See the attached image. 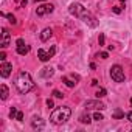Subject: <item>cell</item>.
Returning <instances> with one entry per match:
<instances>
[{"label": "cell", "mask_w": 132, "mask_h": 132, "mask_svg": "<svg viewBox=\"0 0 132 132\" xmlns=\"http://www.w3.org/2000/svg\"><path fill=\"white\" fill-rule=\"evenodd\" d=\"M53 96L54 98H64V93H61L59 90H53Z\"/></svg>", "instance_id": "cell-23"}, {"label": "cell", "mask_w": 132, "mask_h": 132, "mask_svg": "<svg viewBox=\"0 0 132 132\" xmlns=\"http://www.w3.org/2000/svg\"><path fill=\"white\" fill-rule=\"evenodd\" d=\"M44 126H45V123H44V120H42V118L34 117V118L31 120V127H33V129H42Z\"/></svg>", "instance_id": "cell-11"}, {"label": "cell", "mask_w": 132, "mask_h": 132, "mask_svg": "<svg viewBox=\"0 0 132 132\" xmlns=\"http://www.w3.org/2000/svg\"><path fill=\"white\" fill-rule=\"evenodd\" d=\"M37 56H39V59L42 61V62H47L51 56H50V51H45L44 48H39L37 50Z\"/></svg>", "instance_id": "cell-13"}, {"label": "cell", "mask_w": 132, "mask_h": 132, "mask_svg": "<svg viewBox=\"0 0 132 132\" xmlns=\"http://www.w3.org/2000/svg\"><path fill=\"white\" fill-rule=\"evenodd\" d=\"M126 118H127V120H129V121H130V123H132V112H129V113H127V115H126Z\"/></svg>", "instance_id": "cell-31"}, {"label": "cell", "mask_w": 132, "mask_h": 132, "mask_svg": "<svg viewBox=\"0 0 132 132\" xmlns=\"http://www.w3.org/2000/svg\"><path fill=\"white\" fill-rule=\"evenodd\" d=\"M53 73H54V70H53L51 67H45V69H42L40 76H42V78H50V76H53Z\"/></svg>", "instance_id": "cell-14"}, {"label": "cell", "mask_w": 132, "mask_h": 132, "mask_svg": "<svg viewBox=\"0 0 132 132\" xmlns=\"http://www.w3.org/2000/svg\"><path fill=\"white\" fill-rule=\"evenodd\" d=\"M98 42H100V45H101V47L104 45V34H100V37H98Z\"/></svg>", "instance_id": "cell-26"}, {"label": "cell", "mask_w": 132, "mask_h": 132, "mask_svg": "<svg viewBox=\"0 0 132 132\" xmlns=\"http://www.w3.org/2000/svg\"><path fill=\"white\" fill-rule=\"evenodd\" d=\"M130 106H132V98H130Z\"/></svg>", "instance_id": "cell-34"}, {"label": "cell", "mask_w": 132, "mask_h": 132, "mask_svg": "<svg viewBox=\"0 0 132 132\" xmlns=\"http://www.w3.org/2000/svg\"><path fill=\"white\" fill-rule=\"evenodd\" d=\"M8 95H10L8 87H6L5 84H2V86H0V96H2V100H6V98H8Z\"/></svg>", "instance_id": "cell-16"}, {"label": "cell", "mask_w": 132, "mask_h": 132, "mask_svg": "<svg viewBox=\"0 0 132 132\" xmlns=\"http://www.w3.org/2000/svg\"><path fill=\"white\" fill-rule=\"evenodd\" d=\"M75 81H76L75 78H73V79H70L69 76H62V82L67 86V87H75V84H76Z\"/></svg>", "instance_id": "cell-15"}, {"label": "cell", "mask_w": 132, "mask_h": 132, "mask_svg": "<svg viewBox=\"0 0 132 132\" xmlns=\"http://www.w3.org/2000/svg\"><path fill=\"white\" fill-rule=\"evenodd\" d=\"M84 106H86L87 109H96V110H103V109H106V104H104V103H101V101H98V100L87 101Z\"/></svg>", "instance_id": "cell-6"}, {"label": "cell", "mask_w": 132, "mask_h": 132, "mask_svg": "<svg viewBox=\"0 0 132 132\" xmlns=\"http://www.w3.org/2000/svg\"><path fill=\"white\" fill-rule=\"evenodd\" d=\"M2 16H3V17H8V20H10L13 25H16V23H17V20H16V17H14L13 14H5V13H2Z\"/></svg>", "instance_id": "cell-19"}, {"label": "cell", "mask_w": 132, "mask_h": 132, "mask_svg": "<svg viewBox=\"0 0 132 132\" xmlns=\"http://www.w3.org/2000/svg\"><path fill=\"white\" fill-rule=\"evenodd\" d=\"M110 78L115 81V82H123L124 81V70L121 65H112L110 67Z\"/></svg>", "instance_id": "cell-3"}, {"label": "cell", "mask_w": 132, "mask_h": 132, "mask_svg": "<svg viewBox=\"0 0 132 132\" xmlns=\"http://www.w3.org/2000/svg\"><path fill=\"white\" fill-rule=\"evenodd\" d=\"M51 36H53V30H51V28H44L42 33H40V40L45 42V40H48Z\"/></svg>", "instance_id": "cell-12"}, {"label": "cell", "mask_w": 132, "mask_h": 132, "mask_svg": "<svg viewBox=\"0 0 132 132\" xmlns=\"http://www.w3.org/2000/svg\"><path fill=\"white\" fill-rule=\"evenodd\" d=\"M93 120H96V121H101V120H104V117H103L100 112H95V113H93Z\"/></svg>", "instance_id": "cell-22"}, {"label": "cell", "mask_w": 132, "mask_h": 132, "mask_svg": "<svg viewBox=\"0 0 132 132\" xmlns=\"http://www.w3.org/2000/svg\"><path fill=\"white\" fill-rule=\"evenodd\" d=\"M17 112H19V110H17L16 107H13V109L10 110V118H11V120H14V118L17 117Z\"/></svg>", "instance_id": "cell-21"}, {"label": "cell", "mask_w": 132, "mask_h": 132, "mask_svg": "<svg viewBox=\"0 0 132 132\" xmlns=\"http://www.w3.org/2000/svg\"><path fill=\"white\" fill-rule=\"evenodd\" d=\"M11 70H13V65L3 61L2 62V67H0V75H2V78H8L11 75Z\"/></svg>", "instance_id": "cell-7"}, {"label": "cell", "mask_w": 132, "mask_h": 132, "mask_svg": "<svg viewBox=\"0 0 132 132\" xmlns=\"http://www.w3.org/2000/svg\"><path fill=\"white\" fill-rule=\"evenodd\" d=\"M113 118H115V120H121V118H124V112H123L121 109H115V112H113Z\"/></svg>", "instance_id": "cell-18"}, {"label": "cell", "mask_w": 132, "mask_h": 132, "mask_svg": "<svg viewBox=\"0 0 132 132\" xmlns=\"http://www.w3.org/2000/svg\"><path fill=\"white\" fill-rule=\"evenodd\" d=\"M106 95H107V90H106V89H98V92H96L95 96L100 100V98H103V96H106Z\"/></svg>", "instance_id": "cell-20"}, {"label": "cell", "mask_w": 132, "mask_h": 132, "mask_svg": "<svg viewBox=\"0 0 132 132\" xmlns=\"http://www.w3.org/2000/svg\"><path fill=\"white\" fill-rule=\"evenodd\" d=\"M98 57H101V59H107V57H109V53H107V51H101V53L98 54Z\"/></svg>", "instance_id": "cell-24"}, {"label": "cell", "mask_w": 132, "mask_h": 132, "mask_svg": "<svg viewBox=\"0 0 132 132\" xmlns=\"http://www.w3.org/2000/svg\"><path fill=\"white\" fill-rule=\"evenodd\" d=\"M14 84H16L19 93H22V95H25L34 89V81L30 76V73H27V72H19L16 79H14Z\"/></svg>", "instance_id": "cell-1"}, {"label": "cell", "mask_w": 132, "mask_h": 132, "mask_svg": "<svg viewBox=\"0 0 132 132\" xmlns=\"http://www.w3.org/2000/svg\"><path fill=\"white\" fill-rule=\"evenodd\" d=\"M16 120H19V121H23V113H22V112H17V117H16Z\"/></svg>", "instance_id": "cell-27"}, {"label": "cell", "mask_w": 132, "mask_h": 132, "mask_svg": "<svg viewBox=\"0 0 132 132\" xmlns=\"http://www.w3.org/2000/svg\"><path fill=\"white\" fill-rule=\"evenodd\" d=\"M27 3H28L27 0H22V6H27Z\"/></svg>", "instance_id": "cell-32"}, {"label": "cell", "mask_w": 132, "mask_h": 132, "mask_svg": "<svg viewBox=\"0 0 132 132\" xmlns=\"http://www.w3.org/2000/svg\"><path fill=\"white\" fill-rule=\"evenodd\" d=\"M48 51H50V56L53 57V54H54V51H56V48H54V47H51V48H50Z\"/></svg>", "instance_id": "cell-30"}, {"label": "cell", "mask_w": 132, "mask_h": 132, "mask_svg": "<svg viewBox=\"0 0 132 132\" xmlns=\"http://www.w3.org/2000/svg\"><path fill=\"white\" fill-rule=\"evenodd\" d=\"M79 121H81V123H84V124H90V123H92V120H90L89 113H82V115L79 117Z\"/></svg>", "instance_id": "cell-17"}, {"label": "cell", "mask_w": 132, "mask_h": 132, "mask_svg": "<svg viewBox=\"0 0 132 132\" xmlns=\"http://www.w3.org/2000/svg\"><path fill=\"white\" fill-rule=\"evenodd\" d=\"M53 10H54V6H53L51 3H44V5L37 6V10H36V14H37V16H45V14H51V13H53Z\"/></svg>", "instance_id": "cell-5"}, {"label": "cell", "mask_w": 132, "mask_h": 132, "mask_svg": "<svg viewBox=\"0 0 132 132\" xmlns=\"http://www.w3.org/2000/svg\"><path fill=\"white\" fill-rule=\"evenodd\" d=\"M16 44H17V53H19V54L25 56V54L30 51V47L25 44V40H23V39H17V42H16Z\"/></svg>", "instance_id": "cell-8"}, {"label": "cell", "mask_w": 132, "mask_h": 132, "mask_svg": "<svg viewBox=\"0 0 132 132\" xmlns=\"http://www.w3.org/2000/svg\"><path fill=\"white\" fill-rule=\"evenodd\" d=\"M112 11H113L115 14H120V13H121V6H113V8H112Z\"/></svg>", "instance_id": "cell-25"}, {"label": "cell", "mask_w": 132, "mask_h": 132, "mask_svg": "<svg viewBox=\"0 0 132 132\" xmlns=\"http://www.w3.org/2000/svg\"><path fill=\"white\" fill-rule=\"evenodd\" d=\"M36 2H45V0H36Z\"/></svg>", "instance_id": "cell-33"}, {"label": "cell", "mask_w": 132, "mask_h": 132, "mask_svg": "<svg viewBox=\"0 0 132 132\" xmlns=\"http://www.w3.org/2000/svg\"><path fill=\"white\" fill-rule=\"evenodd\" d=\"M70 117H72L70 107L61 106V107H56V109L51 112L50 120H51V123H54V124H64L67 120H70Z\"/></svg>", "instance_id": "cell-2"}, {"label": "cell", "mask_w": 132, "mask_h": 132, "mask_svg": "<svg viewBox=\"0 0 132 132\" xmlns=\"http://www.w3.org/2000/svg\"><path fill=\"white\" fill-rule=\"evenodd\" d=\"M47 106L51 109V107H54V103H53V100H47Z\"/></svg>", "instance_id": "cell-28"}, {"label": "cell", "mask_w": 132, "mask_h": 132, "mask_svg": "<svg viewBox=\"0 0 132 132\" xmlns=\"http://www.w3.org/2000/svg\"><path fill=\"white\" fill-rule=\"evenodd\" d=\"M10 40H11L10 33H8L6 28H3V30H2V42H0V47H2V48H6V47L10 45Z\"/></svg>", "instance_id": "cell-9"}, {"label": "cell", "mask_w": 132, "mask_h": 132, "mask_svg": "<svg viewBox=\"0 0 132 132\" xmlns=\"http://www.w3.org/2000/svg\"><path fill=\"white\" fill-rule=\"evenodd\" d=\"M81 19H82V20H84V22H86V23H87L89 27H92V28H95V27L98 25L96 19H95V17L92 16V14H89V13H86V14H84V16H82Z\"/></svg>", "instance_id": "cell-10"}, {"label": "cell", "mask_w": 132, "mask_h": 132, "mask_svg": "<svg viewBox=\"0 0 132 132\" xmlns=\"http://www.w3.org/2000/svg\"><path fill=\"white\" fill-rule=\"evenodd\" d=\"M5 59H6V54H5V51H2V53H0V61L3 62Z\"/></svg>", "instance_id": "cell-29"}, {"label": "cell", "mask_w": 132, "mask_h": 132, "mask_svg": "<svg viewBox=\"0 0 132 132\" xmlns=\"http://www.w3.org/2000/svg\"><path fill=\"white\" fill-rule=\"evenodd\" d=\"M69 11H70V14H72V16L79 17V19L87 13V11H86V8H84L81 3H72V5H70V8H69Z\"/></svg>", "instance_id": "cell-4"}]
</instances>
